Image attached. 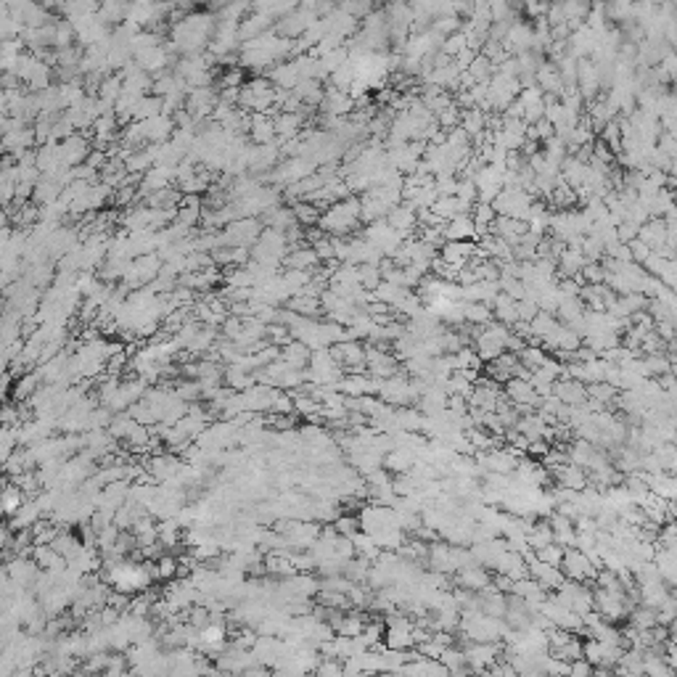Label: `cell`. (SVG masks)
I'll use <instances>...</instances> for the list:
<instances>
[{"instance_id": "cell-12", "label": "cell", "mask_w": 677, "mask_h": 677, "mask_svg": "<svg viewBox=\"0 0 677 677\" xmlns=\"http://www.w3.org/2000/svg\"><path fill=\"white\" fill-rule=\"evenodd\" d=\"M527 564H529V577H532L535 582L542 584V590H547V593H556L558 587L566 582L564 572H561L558 566L542 564V561L535 558V553H527Z\"/></svg>"}, {"instance_id": "cell-36", "label": "cell", "mask_w": 677, "mask_h": 677, "mask_svg": "<svg viewBox=\"0 0 677 677\" xmlns=\"http://www.w3.org/2000/svg\"><path fill=\"white\" fill-rule=\"evenodd\" d=\"M177 577H180V558H177L175 553H164V556L157 561V579L172 582Z\"/></svg>"}, {"instance_id": "cell-28", "label": "cell", "mask_w": 677, "mask_h": 677, "mask_svg": "<svg viewBox=\"0 0 677 677\" xmlns=\"http://www.w3.org/2000/svg\"><path fill=\"white\" fill-rule=\"evenodd\" d=\"M492 315L498 317V323L513 328V325L519 323V305H516L508 294H500V297L492 302Z\"/></svg>"}, {"instance_id": "cell-2", "label": "cell", "mask_w": 677, "mask_h": 677, "mask_svg": "<svg viewBox=\"0 0 677 677\" xmlns=\"http://www.w3.org/2000/svg\"><path fill=\"white\" fill-rule=\"evenodd\" d=\"M249 251H251V262L265 265V268H275V270H278V265L286 260L288 251H291V243H288L286 233L273 231V228H265V231H262V236L257 238V243H254Z\"/></svg>"}, {"instance_id": "cell-38", "label": "cell", "mask_w": 677, "mask_h": 677, "mask_svg": "<svg viewBox=\"0 0 677 677\" xmlns=\"http://www.w3.org/2000/svg\"><path fill=\"white\" fill-rule=\"evenodd\" d=\"M656 614H658V624H661V627H667L669 630L672 624H677V598L675 595H669L667 601L656 609Z\"/></svg>"}, {"instance_id": "cell-44", "label": "cell", "mask_w": 677, "mask_h": 677, "mask_svg": "<svg viewBox=\"0 0 677 677\" xmlns=\"http://www.w3.org/2000/svg\"><path fill=\"white\" fill-rule=\"evenodd\" d=\"M476 677H495V672H492V669H484V672H476Z\"/></svg>"}, {"instance_id": "cell-32", "label": "cell", "mask_w": 677, "mask_h": 677, "mask_svg": "<svg viewBox=\"0 0 677 677\" xmlns=\"http://www.w3.org/2000/svg\"><path fill=\"white\" fill-rule=\"evenodd\" d=\"M24 503H27V495L21 492V487H16L11 479H6V490H3V510H6V516L14 519L16 510H19Z\"/></svg>"}, {"instance_id": "cell-43", "label": "cell", "mask_w": 677, "mask_h": 677, "mask_svg": "<svg viewBox=\"0 0 677 677\" xmlns=\"http://www.w3.org/2000/svg\"><path fill=\"white\" fill-rule=\"evenodd\" d=\"M590 677H616V675H614L612 669H593V675Z\"/></svg>"}, {"instance_id": "cell-26", "label": "cell", "mask_w": 677, "mask_h": 677, "mask_svg": "<svg viewBox=\"0 0 677 677\" xmlns=\"http://www.w3.org/2000/svg\"><path fill=\"white\" fill-rule=\"evenodd\" d=\"M288 270H305V273H313L315 268H320V257L313 246H302V249H291L288 251L286 260Z\"/></svg>"}, {"instance_id": "cell-42", "label": "cell", "mask_w": 677, "mask_h": 677, "mask_svg": "<svg viewBox=\"0 0 677 677\" xmlns=\"http://www.w3.org/2000/svg\"><path fill=\"white\" fill-rule=\"evenodd\" d=\"M169 677H201V672L196 667H175L169 672Z\"/></svg>"}, {"instance_id": "cell-17", "label": "cell", "mask_w": 677, "mask_h": 677, "mask_svg": "<svg viewBox=\"0 0 677 677\" xmlns=\"http://www.w3.org/2000/svg\"><path fill=\"white\" fill-rule=\"evenodd\" d=\"M355 109V98L344 90H336V88H328L323 95V103H320V112L325 117H350Z\"/></svg>"}, {"instance_id": "cell-1", "label": "cell", "mask_w": 677, "mask_h": 677, "mask_svg": "<svg viewBox=\"0 0 677 677\" xmlns=\"http://www.w3.org/2000/svg\"><path fill=\"white\" fill-rule=\"evenodd\" d=\"M362 220V209H360V199H344L339 204L328 206L323 214H320V223L317 228L325 233V236H334V238H344L350 231H355Z\"/></svg>"}, {"instance_id": "cell-37", "label": "cell", "mask_w": 677, "mask_h": 677, "mask_svg": "<svg viewBox=\"0 0 677 677\" xmlns=\"http://www.w3.org/2000/svg\"><path fill=\"white\" fill-rule=\"evenodd\" d=\"M564 547L556 545V542H550V545L540 547V550H535V558L537 561H542V564H550V566H558L561 569V561H564Z\"/></svg>"}, {"instance_id": "cell-3", "label": "cell", "mask_w": 677, "mask_h": 677, "mask_svg": "<svg viewBox=\"0 0 677 677\" xmlns=\"http://www.w3.org/2000/svg\"><path fill=\"white\" fill-rule=\"evenodd\" d=\"M510 328L503 323H490L484 328H473V352L479 355L482 362L498 360L505 352V339H508Z\"/></svg>"}, {"instance_id": "cell-30", "label": "cell", "mask_w": 677, "mask_h": 677, "mask_svg": "<svg viewBox=\"0 0 677 677\" xmlns=\"http://www.w3.org/2000/svg\"><path fill=\"white\" fill-rule=\"evenodd\" d=\"M550 542H556V537H553V529H550V524H547V519H540L532 524V529H529L527 535V545L529 550L535 553V550H540V547L550 545Z\"/></svg>"}, {"instance_id": "cell-7", "label": "cell", "mask_w": 677, "mask_h": 677, "mask_svg": "<svg viewBox=\"0 0 677 677\" xmlns=\"http://www.w3.org/2000/svg\"><path fill=\"white\" fill-rule=\"evenodd\" d=\"M463 654L471 672H484V669H492L503 658V646L500 643H468V646H463Z\"/></svg>"}, {"instance_id": "cell-22", "label": "cell", "mask_w": 677, "mask_h": 677, "mask_svg": "<svg viewBox=\"0 0 677 677\" xmlns=\"http://www.w3.org/2000/svg\"><path fill=\"white\" fill-rule=\"evenodd\" d=\"M616 677H646V658L640 649H627L624 656L619 658V664L614 667Z\"/></svg>"}, {"instance_id": "cell-24", "label": "cell", "mask_w": 677, "mask_h": 677, "mask_svg": "<svg viewBox=\"0 0 677 677\" xmlns=\"http://www.w3.org/2000/svg\"><path fill=\"white\" fill-rule=\"evenodd\" d=\"M310 357H313V350L307 347V344L302 342H294L286 344V347H280V360L286 362L288 368H297V371H307V365H310Z\"/></svg>"}, {"instance_id": "cell-18", "label": "cell", "mask_w": 677, "mask_h": 677, "mask_svg": "<svg viewBox=\"0 0 677 677\" xmlns=\"http://www.w3.org/2000/svg\"><path fill=\"white\" fill-rule=\"evenodd\" d=\"M43 519H46V513H43V508H40L38 498H27V503L16 510V516L9 519V527L14 529V532H21V529H32L38 521H43Z\"/></svg>"}, {"instance_id": "cell-16", "label": "cell", "mask_w": 677, "mask_h": 677, "mask_svg": "<svg viewBox=\"0 0 677 677\" xmlns=\"http://www.w3.org/2000/svg\"><path fill=\"white\" fill-rule=\"evenodd\" d=\"M553 394L569 408H584L587 405V387L574 379H558L556 387H553Z\"/></svg>"}, {"instance_id": "cell-39", "label": "cell", "mask_w": 677, "mask_h": 677, "mask_svg": "<svg viewBox=\"0 0 677 677\" xmlns=\"http://www.w3.org/2000/svg\"><path fill=\"white\" fill-rule=\"evenodd\" d=\"M442 664H445L450 672H458V669H466L468 664H466V654L461 646H450V649L442 654V658H439Z\"/></svg>"}, {"instance_id": "cell-8", "label": "cell", "mask_w": 677, "mask_h": 677, "mask_svg": "<svg viewBox=\"0 0 677 677\" xmlns=\"http://www.w3.org/2000/svg\"><path fill=\"white\" fill-rule=\"evenodd\" d=\"M180 468H183L180 455L169 453V450H162V453H157V455H149V461H146V471H149V476L157 484L172 482L177 473H180Z\"/></svg>"}, {"instance_id": "cell-14", "label": "cell", "mask_w": 677, "mask_h": 677, "mask_svg": "<svg viewBox=\"0 0 677 677\" xmlns=\"http://www.w3.org/2000/svg\"><path fill=\"white\" fill-rule=\"evenodd\" d=\"M61 146V157H64V164L66 167H80V164H85L88 159H90V140L85 138L83 132H75V135H69L66 140H61L58 143Z\"/></svg>"}, {"instance_id": "cell-34", "label": "cell", "mask_w": 677, "mask_h": 677, "mask_svg": "<svg viewBox=\"0 0 677 677\" xmlns=\"http://www.w3.org/2000/svg\"><path fill=\"white\" fill-rule=\"evenodd\" d=\"M138 426H140V424L130 416V413H117V416H114V421H112V426H109V431H112V436L117 439V442H127V439H130V434Z\"/></svg>"}, {"instance_id": "cell-5", "label": "cell", "mask_w": 677, "mask_h": 677, "mask_svg": "<svg viewBox=\"0 0 677 677\" xmlns=\"http://www.w3.org/2000/svg\"><path fill=\"white\" fill-rule=\"evenodd\" d=\"M553 598H556L558 603H564L566 609H572L574 614H579V616L595 612V601H593V590H590V584L566 579V582L556 590Z\"/></svg>"}, {"instance_id": "cell-40", "label": "cell", "mask_w": 677, "mask_h": 677, "mask_svg": "<svg viewBox=\"0 0 677 677\" xmlns=\"http://www.w3.org/2000/svg\"><path fill=\"white\" fill-rule=\"evenodd\" d=\"M315 677H344V661L339 658H320V664L313 672Z\"/></svg>"}, {"instance_id": "cell-23", "label": "cell", "mask_w": 677, "mask_h": 677, "mask_svg": "<svg viewBox=\"0 0 677 677\" xmlns=\"http://www.w3.org/2000/svg\"><path fill=\"white\" fill-rule=\"evenodd\" d=\"M305 114H275V135L280 143H288L302 135Z\"/></svg>"}, {"instance_id": "cell-25", "label": "cell", "mask_w": 677, "mask_h": 677, "mask_svg": "<svg viewBox=\"0 0 677 677\" xmlns=\"http://www.w3.org/2000/svg\"><path fill=\"white\" fill-rule=\"evenodd\" d=\"M38 140V135H35V127H24V130H16V132H9V135H3V149L9 151V154H16V159L21 157V154H27L29 149H32V143Z\"/></svg>"}, {"instance_id": "cell-9", "label": "cell", "mask_w": 677, "mask_h": 677, "mask_svg": "<svg viewBox=\"0 0 677 677\" xmlns=\"http://www.w3.org/2000/svg\"><path fill=\"white\" fill-rule=\"evenodd\" d=\"M40 572H43V569L35 564V558H32V556L6 558V569H3V574L11 577V579H14L16 584H21L24 590H32V587H35Z\"/></svg>"}, {"instance_id": "cell-41", "label": "cell", "mask_w": 677, "mask_h": 677, "mask_svg": "<svg viewBox=\"0 0 677 677\" xmlns=\"http://www.w3.org/2000/svg\"><path fill=\"white\" fill-rule=\"evenodd\" d=\"M334 527L339 535H344V537H355V535L360 532V519L352 516V513H342V519L336 521Z\"/></svg>"}, {"instance_id": "cell-33", "label": "cell", "mask_w": 677, "mask_h": 677, "mask_svg": "<svg viewBox=\"0 0 677 677\" xmlns=\"http://www.w3.org/2000/svg\"><path fill=\"white\" fill-rule=\"evenodd\" d=\"M463 315H466V323H476L479 328H484V325L495 323L492 320V307L490 305H482V302H463Z\"/></svg>"}, {"instance_id": "cell-20", "label": "cell", "mask_w": 677, "mask_h": 677, "mask_svg": "<svg viewBox=\"0 0 677 677\" xmlns=\"http://www.w3.org/2000/svg\"><path fill=\"white\" fill-rule=\"evenodd\" d=\"M445 241H476V223L471 214H458L445 223Z\"/></svg>"}, {"instance_id": "cell-21", "label": "cell", "mask_w": 677, "mask_h": 677, "mask_svg": "<svg viewBox=\"0 0 677 677\" xmlns=\"http://www.w3.org/2000/svg\"><path fill=\"white\" fill-rule=\"evenodd\" d=\"M387 223H389L397 233H402L405 238H410V233H413V228H416V223H418V212L410 204H405V201H402V204H397L389 212Z\"/></svg>"}, {"instance_id": "cell-29", "label": "cell", "mask_w": 677, "mask_h": 677, "mask_svg": "<svg viewBox=\"0 0 677 677\" xmlns=\"http://www.w3.org/2000/svg\"><path fill=\"white\" fill-rule=\"evenodd\" d=\"M122 122L117 120V114L109 112L103 114V117H98L93 125V135H95V143L98 146H106V143H112L114 135H117V127H120Z\"/></svg>"}, {"instance_id": "cell-4", "label": "cell", "mask_w": 677, "mask_h": 677, "mask_svg": "<svg viewBox=\"0 0 677 677\" xmlns=\"http://www.w3.org/2000/svg\"><path fill=\"white\" fill-rule=\"evenodd\" d=\"M561 572H564L566 579L572 582H582V584H595L598 579V566L587 553L577 550V547H569L564 553V561H561Z\"/></svg>"}, {"instance_id": "cell-15", "label": "cell", "mask_w": 677, "mask_h": 677, "mask_svg": "<svg viewBox=\"0 0 677 677\" xmlns=\"http://www.w3.org/2000/svg\"><path fill=\"white\" fill-rule=\"evenodd\" d=\"M455 584L463 587V590H471V593H482V590H487L492 584V574H490V569L476 564V566H468V569L455 572Z\"/></svg>"}, {"instance_id": "cell-13", "label": "cell", "mask_w": 677, "mask_h": 677, "mask_svg": "<svg viewBox=\"0 0 677 677\" xmlns=\"http://www.w3.org/2000/svg\"><path fill=\"white\" fill-rule=\"evenodd\" d=\"M550 476L556 479V487H561V490L584 492L587 487H590V476H587V471H584L582 466L572 463V461L564 466H558V468H553Z\"/></svg>"}, {"instance_id": "cell-27", "label": "cell", "mask_w": 677, "mask_h": 677, "mask_svg": "<svg viewBox=\"0 0 677 677\" xmlns=\"http://www.w3.org/2000/svg\"><path fill=\"white\" fill-rule=\"evenodd\" d=\"M558 273L564 275V278H577V275H582L584 265H587V260H584V254L579 249H574V246H566V251L558 257Z\"/></svg>"}, {"instance_id": "cell-35", "label": "cell", "mask_w": 677, "mask_h": 677, "mask_svg": "<svg viewBox=\"0 0 677 677\" xmlns=\"http://www.w3.org/2000/svg\"><path fill=\"white\" fill-rule=\"evenodd\" d=\"M294 209V214H297V223L302 225V228H313V225L320 223V206H315L313 201H297V204L291 206Z\"/></svg>"}, {"instance_id": "cell-10", "label": "cell", "mask_w": 677, "mask_h": 677, "mask_svg": "<svg viewBox=\"0 0 677 677\" xmlns=\"http://www.w3.org/2000/svg\"><path fill=\"white\" fill-rule=\"evenodd\" d=\"M315 19H317V16L310 9H307V6H299L297 11H291L288 16H283L280 21H275V35H280V38H286V40L305 38V32L313 27V21H315Z\"/></svg>"}, {"instance_id": "cell-11", "label": "cell", "mask_w": 677, "mask_h": 677, "mask_svg": "<svg viewBox=\"0 0 677 677\" xmlns=\"http://www.w3.org/2000/svg\"><path fill=\"white\" fill-rule=\"evenodd\" d=\"M368 376L373 379H394L399 376V360L397 355H392L384 347H368Z\"/></svg>"}, {"instance_id": "cell-19", "label": "cell", "mask_w": 677, "mask_h": 677, "mask_svg": "<svg viewBox=\"0 0 677 677\" xmlns=\"http://www.w3.org/2000/svg\"><path fill=\"white\" fill-rule=\"evenodd\" d=\"M638 238L643 243H649L654 251H658L661 246H667V238H669L667 220H664V217H651L649 223L640 228Z\"/></svg>"}, {"instance_id": "cell-6", "label": "cell", "mask_w": 677, "mask_h": 677, "mask_svg": "<svg viewBox=\"0 0 677 677\" xmlns=\"http://www.w3.org/2000/svg\"><path fill=\"white\" fill-rule=\"evenodd\" d=\"M336 362L342 365L344 373H362L368 371V347L360 342H342L331 347Z\"/></svg>"}, {"instance_id": "cell-31", "label": "cell", "mask_w": 677, "mask_h": 677, "mask_svg": "<svg viewBox=\"0 0 677 677\" xmlns=\"http://www.w3.org/2000/svg\"><path fill=\"white\" fill-rule=\"evenodd\" d=\"M630 624L635 632H646V630H654V627H658V614L656 609H651V606H635L630 612Z\"/></svg>"}]
</instances>
